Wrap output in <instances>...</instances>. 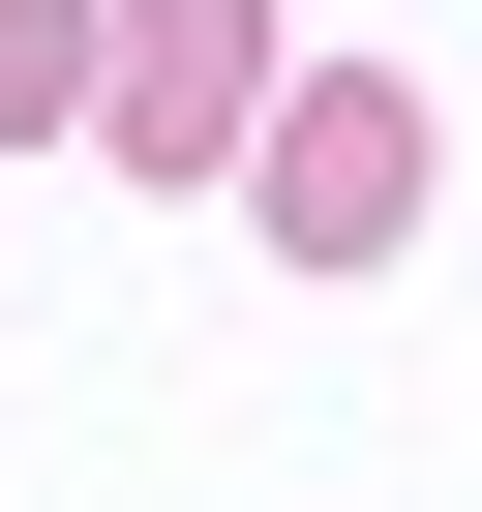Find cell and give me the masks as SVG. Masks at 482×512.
Instances as JSON below:
<instances>
[{
	"label": "cell",
	"instance_id": "3957f363",
	"mask_svg": "<svg viewBox=\"0 0 482 512\" xmlns=\"http://www.w3.org/2000/svg\"><path fill=\"white\" fill-rule=\"evenodd\" d=\"M91 31H121V0H0V151H31V121H91Z\"/></svg>",
	"mask_w": 482,
	"mask_h": 512
},
{
	"label": "cell",
	"instance_id": "7a4b0ae2",
	"mask_svg": "<svg viewBox=\"0 0 482 512\" xmlns=\"http://www.w3.org/2000/svg\"><path fill=\"white\" fill-rule=\"evenodd\" d=\"M241 211H272L302 241V272H392V241H422V91H272V121H241Z\"/></svg>",
	"mask_w": 482,
	"mask_h": 512
},
{
	"label": "cell",
	"instance_id": "6da1fadb",
	"mask_svg": "<svg viewBox=\"0 0 482 512\" xmlns=\"http://www.w3.org/2000/svg\"><path fill=\"white\" fill-rule=\"evenodd\" d=\"M241 121H272V0H121L91 31V151L121 181H241Z\"/></svg>",
	"mask_w": 482,
	"mask_h": 512
}]
</instances>
